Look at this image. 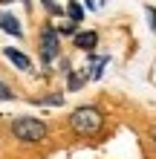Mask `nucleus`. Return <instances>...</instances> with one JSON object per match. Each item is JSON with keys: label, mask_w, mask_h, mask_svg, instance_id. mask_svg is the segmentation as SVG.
Masks as SVG:
<instances>
[{"label": "nucleus", "mask_w": 156, "mask_h": 159, "mask_svg": "<svg viewBox=\"0 0 156 159\" xmlns=\"http://www.w3.org/2000/svg\"><path fill=\"white\" fill-rule=\"evenodd\" d=\"M69 127H72V133H78V136H96V133H101V127H104V113L96 104L75 107L69 113Z\"/></svg>", "instance_id": "1"}, {"label": "nucleus", "mask_w": 156, "mask_h": 159, "mask_svg": "<svg viewBox=\"0 0 156 159\" xmlns=\"http://www.w3.org/2000/svg\"><path fill=\"white\" fill-rule=\"evenodd\" d=\"M49 133V127L43 125L41 119H32V116H20L12 121V136L17 142H43Z\"/></svg>", "instance_id": "2"}, {"label": "nucleus", "mask_w": 156, "mask_h": 159, "mask_svg": "<svg viewBox=\"0 0 156 159\" xmlns=\"http://www.w3.org/2000/svg\"><path fill=\"white\" fill-rule=\"evenodd\" d=\"M58 55H61V35H58V29L43 26V29H41V61L52 64Z\"/></svg>", "instance_id": "3"}, {"label": "nucleus", "mask_w": 156, "mask_h": 159, "mask_svg": "<svg viewBox=\"0 0 156 159\" xmlns=\"http://www.w3.org/2000/svg\"><path fill=\"white\" fill-rule=\"evenodd\" d=\"M96 43H98V32H93V29H87V32H75V46H78V49L93 52V49H96Z\"/></svg>", "instance_id": "4"}, {"label": "nucleus", "mask_w": 156, "mask_h": 159, "mask_svg": "<svg viewBox=\"0 0 156 159\" xmlns=\"http://www.w3.org/2000/svg\"><path fill=\"white\" fill-rule=\"evenodd\" d=\"M0 29H3V32H9V35H15V38H20V35H23L20 20H17L15 15H9V12H3V15H0Z\"/></svg>", "instance_id": "5"}, {"label": "nucleus", "mask_w": 156, "mask_h": 159, "mask_svg": "<svg viewBox=\"0 0 156 159\" xmlns=\"http://www.w3.org/2000/svg\"><path fill=\"white\" fill-rule=\"evenodd\" d=\"M6 58L12 61L17 70H32V61L26 58V55H23L20 49H15V46H9V49H6Z\"/></svg>", "instance_id": "6"}, {"label": "nucleus", "mask_w": 156, "mask_h": 159, "mask_svg": "<svg viewBox=\"0 0 156 159\" xmlns=\"http://www.w3.org/2000/svg\"><path fill=\"white\" fill-rule=\"evenodd\" d=\"M87 78H90V72L87 70H78V72H67V87L69 90H81V87H84V84H87Z\"/></svg>", "instance_id": "7"}, {"label": "nucleus", "mask_w": 156, "mask_h": 159, "mask_svg": "<svg viewBox=\"0 0 156 159\" xmlns=\"http://www.w3.org/2000/svg\"><path fill=\"white\" fill-rule=\"evenodd\" d=\"M67 15H69V20H75V23L84 20V9H81L78 0H67Z\"/></svg>", "instance_id": "8"}, {"label": "nucleus", "mask_w": 156, "mask_h": 159, "mask_svg": "<svg viewBox=\"0 0 156 159\" xmlns=\"http://www.w3.org/2000/svg\"><path fill=\"white\" fill-rule=\"evenodd\" d=\"M12 98H15V93L9 90V84L0 81V101H12Z\"/></svg>", "instance_id": "9"}, {"label": "nucleus", "mask_w": 156, "mask_h": 159, "mask_svg": "<svg viewBox=\"0 0 156 159\" xmlns=\"http://www.w3.org/2000/svg\"><path fill=\"white\" fill-rule=\"evenodd\" d=\"M43 6H47V12H52V15H61V6L55 3V0H41Z\"/></svg>", "instance_id": "10"}, {"label": "nucleus", "mask_w": 156, "mask_h": 159, "mask_svg": "<svg viewBox=\"0 0 156 159\" xmlns=\"http://www.w3.org/2000/svg\"><path fill=\"white\" fill-rule=\"evenodd\" d=\"M75 26H78L75 20H67V23L61 26V32H58V35H72V32H75Z\"/></svg>", "instance_id": "11"}, {"label": "nucleus", "mask_w": 156, "mask_h": 159, "mask_svg": "<svg viewBox=\"0 0 156 159\" xmlns=\"http://www.w3.org/2000/svg\"><path fill=\"white\" fill-rule=\"evenodd\" d=\"M145 12H148V23H150V29L156 32V9H153V6H148Z\"/></svg>", "instance_id": "12"}, {"label": "nucleus", "mask_w": 156, "mask_h": 159, "mask_svg": "<svg viewBox=\"0 0 156 159\" xmlns=\"http://www.w3.org/2000/svg\"><path fill=\"white\" fill-rule=\"evenodd\" d=\"M43 104H64V96H47Z\"/></svg>", "instance_id": "13"}, {"label": "nucleus", "mask_w": 156, "mask_h": 159, "mask_svg": "<svg viewBox=\"0 0 156 159\" xmlns=\"http://www.w3.org/2000/svg\"><path fill=\"white\" fill-rule=\"evenodd\" d=\"M150 142H153V148H156V125L150 127Z\"/></svg>", "instance_id": "14"}, {"label": "nucleus", "mask_w": 156, "mask_h": 159, "mask_svg": "<svg viewBox=\"0 0 156 159\" xmlns=\"http://www.w3.org/2000/svg\"><path fill=\"white\" fill-rule=\"evenodd\" d=\"M84 3H87V9H96V3H93V0H84Z\"/></svg>", "instance_id": "15"}, {"label": "nucleus", "mask_w": 156, "mask_h": 159, "mask_svg": "<svg viewBox=\"0 0 156 159\" xmlns=\"http://www.w3.org/2000/svg\"><path fill=\"white\" fill-rule=\"evenodd\" d=\"M0 3H15V0H0ZM20 3H29V0H20Z\"/></svg>", "instance_id": "16"}]
</instances>
